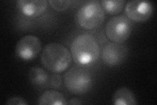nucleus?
Instances as JSON below:
<instances>
[{
    "label": "nucleus",
    "mask_w": 157,
    "mask_h": 105,
    "mask_svg": "<svg viewBox=\"0 0 157 105\" xmlns=\"http://www.w3.org/2000/svg\"><path fill=\"white\" fill-rule=\"evenodd\" d=\"M125 2L122 0L119 1H104L100 2L101 6L104 11L110 14H117L120 13L124 7Z\"/></svg>",
    "instance_id": "nucleus-13"
},
{
    "label": "nucleus",
    "mask_w": 157,
    "mask_h": 105,
    "mask_svg": "<svg viewBox=\"0 0 157 105\" xmlns=\"http://www.w3.org/2000/svg\"><path fill=\"white\" fill-rule=\"evenodd\" d=\"M128 54V49L122 43L110 42L103 48L101 59L108 67L117 66L125 60Z\"/></svg>",
    "instance_id": "nucleus-8"
},
{
    "label": "nucleus",
    "mask_w": 157,
    "mask_h": 105,
    "mask_svg": "<svg viewBox=\"0 0 157 105\" xmlns=\"http://www.w3.org/2000/svg\"><path fill=\"white\" fill-rule=\"evenodd\" d=\"M39 104L41 105H64L66 100L63 95L55 90H47L39 98Z\"/></svg>",
    "instance_id": "nucleus-12"
},
{
    "label": "nucleus",
    "mask_w": 157,
    "mask_h": 105,
    "mask_svg": "<svg viewBox=\"0 0 157 105\" xmlns=\"http://www.w3.org/2000/svg\"><path fill=\"white\" fill-rule=\"evenodd\" d=\"M113 103L115 105H136V99L130 89L122 87L118 89L113 96Z\"/></svg>",
    "instance_id": "nucleus-11"
},
{
    "label": "nucleus",
    "mask_w": 157,
    "mask_h": 105,
    "mask_svg": "<svg viewBox=\"0 0 157 105\" xmlns=\"http://www.w3.org/2000/svg\"><path fill=\"white\" fill-rule=\"evenodd\" d=\"M7 104H19V105H26L28 102L25 99L21 97H13L7 100Z\"/></svg>",
    "instance_id": "nucleus-16"
},
{
    "label": "nucleus",
    "mask_w": 157,
    "mask_h": 105,
    "mask_svg": "<svg viewBox=\"0 0 157 105\" xmlns=\"http://www.w3.org/2000/svg\"><path fill=\"white\" fill-rule=\"evenodd\" d=\"M41 50L40 39L33 35H27L19 39L16 46L15 52L18 57L24 61L35 59Z\"/></svg>",
    "instance_id": "nucleus-6"
},
{
    "label": "nucleus",
    "mask_w": 157,
    "mask_h": 105,
    "mask_svg": "<svg viewBox=\"0 0 157 105\" xmlns=\"http://www.w3.org/2000/svg\"><path fill=\"white\" fill-rule=\"evenodd\" d=\"M64 84L68 91L73 94H85L92 86V75L85 68L73 67L65 74Z\"/></svg>",
    "instance_id": "nucleus-4"
},
{
    "label": "nucleus",
    "mask_w": 157,
    "mask_h": 105,
    "mask_svg": "<svg viewBox=\"0 0 157 105\" xmlns=\"http://www.w3.org/2000/svg\"><path fill=\"white\" fill-rule=\"evenodd\" d=\"M82 103L80 99L77 98L71 99L70 101L67 102V104H73V105H80L82 104Z\"/></svg>",
    "instance_id": "nucleus-17"
},
{
    "label": "nucleus",
    "mask_w": 157,
    "mask_h": 105,
    "mask_svg": "<svg viewBox=\"0 0 157 105\" xmlns=\"http://www.w3.org/2000/svg\"><path fill=\"white\" fill-rule=\"evenodd\" d=\"M62 77L60 74H54L50 75V79H49V86L53 89H58L62 85Z\"/></svg>",
    "instance_id": "nucleus-15"
},
{
    "label": "nucleus",
    "mask_w": 157,
    "mask_h": 105,
    "mask_svg": "<svg viewBox=\"0 0 157 105\" xmlns=\"http://www.w3.org/2000/svg\"><path fill=\"white\" fill-rule=\"evenodd\" d=\"M132 30L130 20L123 15L111 18L105 26V34L112 42L122 43L129 38Z\"/></svg>",
    "instance_id": "nucleus-5"
},
{
    "label": "nucleus",
    "mask_w": 157,
    "mask_h": 105,
    "mask_svg": "<svg viewBox=\"0 0 157 105\" xmlns=\"http://www.w3.org/2000/svg\"><path fill=\"white\" fill-rule=\"evenodd\" d=\"M28 78L32 86L37 89H45L49 86L50 75L41 67H32L28 73Z\"/></svg>",
    "instance_id": "nucleus-10"
},
{
    "label": "nucleus",
    "mask_w": 157,
    "mask_h": 105,
    "mask_svg": "<svg viewBox=\"0 0 157 105\" xmlns=\"http://www.w3.org/2000/svg\"><path fill=\"white\" fill-rule=\"evenodd\" d=\"M17 6L24 14L29 17H38L47 8V2L45 0H20Z\"/></svg>",
    "instance_id": "nucleus-9"
},
{
    "label": "nucleus",
    "mask_w": 157,
    "mask_h": 105,
    "mask_svg": "<svg viewBox=\"0 0 157 105\" xmlns=\"http://www.w3.org/2000/svg\"><path fill=\"white\" fill-rule=\"evenodd\" d=\"M153 12V6L151 3L147 1H130L126 3L125 7L126 17L137 22H144L148 21Z\"/></svg>",
    "instance_id": "nucleus-7"
},
{
    "label": "nucleus",
    "mask_w": 157,
    "mask_h": 105,
    "mask_svg": "<svg viewBox=\"0 0 157 105\" xmlns=\"http://www.w3.org/2000/svg\"><path fill=\"white\" fill-rule=\"evenodd\" d=\"M100 49L96 39L90 34L77 36L71 45L72 59L79 65L95 63L100 57Z\"/></svg>",
    "instance_id": "nucleus-1"
},
{
    "label": "nucleus",
    "mask_w": 157,
    "mask_h": 105,
    "mask_svg": "<svg viewBox=\"0 0 157 105\" xmlns=\"http://www.w3.org/2000/svg\"><path fill=\"white\" fill-rule=\"evenodd\" d=\"M72 61L71 52L63 45L51 43L44 47L41 55V61L48 71L53 73L65 71Z\"/></svg>",
    "instance_id": "nucleus-2"
},
{
    "label": "nucleus",
    "mask_w": 157,
    "mask_h": 105,
    "mask_svg": "<svg viewBox=\"0 0 157 105\" xmlns=\"http://www.w3.org/2000/svg\"><path fill=\"white\" fill-rule=\"evenodd\" d=\"M51 7L57 11H65L71 6V1H56V0H51L48 1Z\"/></svg>",
    "instance_id": "nucleus-14"
},
{
    "label": "nucleus",
    "mask_w": 157,
    "mask_h": 105,
    "mask_svg": "<svg viewBox=\"0 0 157 105\" xmlns=\"http://www.w3.org/2000/svg\"><path fill=\"white\" fill-rule=\"evenodd\" d=\"M76 22L86 30H92L99 27L104 22L105 11L100 3L91 1L83 5L77 10Z\"/></svg>",
    "instance_id": "nucleus-3"
}]
</instances>
